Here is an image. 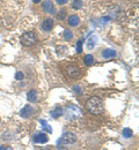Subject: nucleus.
Instances as JSON below:
<instances>
[{
    "instance_id": "nucleus-22",
    "label": "nucleus",
    "mask_w": 139,
    "mask_h": 150,
    "mask_svg": "<svg viewBox=\"0 0 139 150\" xmlns=\"http://www.w3.org/2000/svg\"><path fill=\"white\" fill-rule=\"evenodd\" d=\"M23 77H24V75H23L22 72H18V73L15 74V79H16V80H23Z\"/></svg>"
},
{
    "instance_id": "nucleus-17",
    "label": "nucleus",
    "mask_w": 139,
    "mask_h": 150,
    "mask_svg": "<svg viewBox=\"0 0 139 150\" xmlns=\"http://www.w3.org/2000/svg\"><path fill=\"white\" fill-rule=\"evenodd\" d=\"M133 135V132L131 128H124L123 129V136L124 137H131Z\"/></svg>"
},
{
    "instance_id": "nucleus-14",
    "label": "nucleus",
    "mask_w": 139,
    "mask_h": 150,
    "mask_svg": "<svg viewBox=\"0 0 139 150\" xmlns=\"http://www.w3.org/2000/svg\"><path fill=\"white\" fill-rule=\"evenodd\" d=\"M27 98H28V100H29L30 103H35V102L37 100V94H36V91H35V90H29Z\"/></svg>"
},
{
    "instance_id": "nucleus-24",
    "label": "nucleus",
    "mask_w": 139,
    "mask_h": 150,
    "mask_svg": "<svg viewBox=\"0 0 139 150\" xmlns=\"http://www.w3.org/2000/svg\"><path fill=\"white\" fill-rule=\"evenodd\" d=\"M0 150H13V149H12V147H8V146H1Z\"/></svg>"
},
{
    "instance_id": "nucleus-2",
    "label": "nucleus",
    "mask_w": 139,
    "mask_h": 150,
    "mask_svg": "<svg viewBox=\"0 0 139 150\" xmlns=\"http://www.w3.org/2000/svg\"><path fill=\"white\" fill-rule=\"evenodd\" d=\"M63 114H65L67 120H74V119H78L81 115V111H80V109L78 106H76L73 104H70V105L66 106V109H65Z\"/></svg>"
},
{
    "instance_id": "nucleus-12",
    "label": "nucleus",
    "mask_w": 139,
    "mask_h": 150,
    "mask_svg": "<svg viewBox=\"0 0 139 150\" xmlns=\"http://www.w3.org/2000/svg\"><path fill=\"white\" fill-rule=\"evenodd\" d=\"M102 57L104 59H110V58H114L116 57V51L113 50V49H104L102 51Z\"/></svg>"
},
{
    "instance_id": "nucleus-18",
    "label": "nucleus",
    "mask_w": 139,
    "mask_h": 150,
    "mask_svg": "<svg viewBox=\"0 0 139 150\" xmlns=\"http://www.w3.org/2000/svg\"><path fill=\"white\" fill-rule=\"evenodd\" d=\"M81 6H82L81 0H74L72 2V8H74V9H79V8H81Z\"/></svg>"
},
{
    "instance_id": "nucleus-20",
    "label": "nucleus",
    "mask_w": 139,
    "mask_h": 150,
    "mask_svg": "<svg viewBox=\"0 0 139 150\" xmlns=\"http://www.w3.org/2000/svg\"><path fill=\"white\" fill-rule=\"evenodd\" d=\"M65 16H66V11L65 9H61L59 13L57 14V18L59 20H64L65 19Z\"/></svg>"
},
{
    "instance_id": "nucleus-5",
    "label": "nucleus",
    "mask_w": 139,
    "mask_h": 150,
    "mask_svg": "<svg viewBox=\"0 0 139 150\" xmlns=\"http://www.w3.org/2000/svg\"><path fill=\"white\" fill-rule=\"evenodd\" d=\"M49 141V136L45 133H36L33 135L34 143H46Z\"/></svg>"
},
{
    "instance_id": "nucleus-1",
    "label": "nucleus",
    "mask_w": 139,
    "mask_h": 150,
    "mask_svg": "<svg viewBox=\"0 0 139 150\" xmlns=\"http://www.w3.org/2000/svg\"><path fill=\"white\" fill-rule=\"evenodd\" d=\"M86 110L92 114H101L104 111L103 100L100 97H92L86 103Z\"/></svg>"
},
{
    "instance_id": "nucleus-25",
    "label": "nucleus",
    "mask_w": 139,
    "mask_h": 150,
    "mask_svg": "<svg viewBox=\"0 0 139 150\" xmlns=\"http://www.w3.org/2000/svg\"><path fill=\"white\" fill-rule=\"evenodd\" d=\"M57 1V4H59V5H65L68 0H56Z\"/></svg>"
},
{
    "instance_id": "nucleus-19",
    "label": "nucleus",
    "mask_w": 139,
    "mask_h": 150,
    "mask_svg": "<svg viewBox=\"0 0 139 150\" xmlns=\"http://www.w3.org/2000/svg\"><path fill=\"white\" fill-rule=\"evenodd\" d=\"M82 43H83V39L81 38L78 40V43H77V52L78 53H81L82 52Z\"/></svg>"
},
{
    "instance_id": "nucleus-15",
    "label": "nucleus",
    "mask_w": 139,
    "mask_h": 150,
    "mask_svg": "<svg viewBox=\"0 0 139 150\" xmlns=\"http://www.w3.org/2000/svg\"><path fill=\"white\" fill-rule=\"evenodd\" d=\"M83 62H85L86 66H92L94 64V58H93V56L92 54H87V56L85 57V59H83Z\"/></svg>"
},
{
    "instance_id": "nucleus-7",
    "label": "nucleus",
    "mask_w": 139,
    "mask_h": 150,
    "mask_svg": "<svg viewBox=\"0 0 139 150\" xmlns=\"http://www.w3.org/2000/svg\"><path fill=\"white\" fill-rule=\"evenodd\" d=\"M52 27H53V20L49 19V18L44 20V21L42 22V25H41L42 30H43V31H45V33H49V31H51Z\"/></svg>"
},
{
    "instance_id": "nucleus-6",
    "label": "nucleus",
    "mask_w": 139,
    "mask_h": 150,
    "mask_svg": "<svg viewBox=\"0 0 139 150\" xmlns=\"http://www.w3.org/2000/svg\"><path fill=\"white\" fill-rule=\"evenodd\" d=\"M42 7H43V11L45 13H49V14H53L55 13V6L52 4L51 0H46L42 4Z\"/></svg>"
},
{
    "instance_id": "nucleus-26",
    "label": "nucleus",
    "mask_w": 139,
    "mask_h": 150,
    "mask_svg": "<svg viewBox=\"0 0 139 150\" xmlns=\"http://www.w3.org/2000/svg\"><path fill=\"white\" fill-rule=\"evenodd\" d=\"M41 0H33V2H35V4H38Z\"/></svg>"
},
{
    "instance_id": "nucleus-10",
    "label": "nucleus",
    "mask_w": 139,
    "mask_h": 150,
    "mask_svg": "<svg viewBox=\"0 0 139 150\" xmlns=\"http://www.w3.org/2000/svg\"><path fill=\"white\" fill-rule=\"evenodd\" d=\"M80 74H81V71H80L77 66H71V67L68 68V75H70L71 77L78 79V77H80Z\"/></svg>"
},
{
    "instance_id": "nucleus-3",
    "label": "nucleus",
    "mask_w": 139,
    "mask_h": 150,
    "mask_svg": "<svg viewBox=\"0 0 139 150\" xmlns=\"http://www.w3.org/2000/svg\"><path fill=\"white\" fill-rule=\"evenodd\" d=\"M20 40L23 46H31L37 43V36L33 31H27L21 36Z\"/></svg>"
},
{
    "instance_id": "nucleus-13",
    "label": "nucleus",
    "mask_w": 139,
    "mask_h": 150,
    "mask_svg": "<svg viewBox=\"0 0 139 150\" xmlns=\"http://www.w3.org/2000/svg\"><path fill=\"white\" fill-rule=\"evenodd\" d=\"M68 24L71 25V27H77L78 24H79L80 22V19L78 15H76V14H73V15H71L70 18H68Z\"/></svg>"
},
{
    "instance_id": "nucleus-11",
    "label": "nucleus",
    "mask_w": 139,
    "mask_h": 150,
    "mask_svg": "<svg viewBox=\"0 0 139 150\" xmlns=\"http://www.w3.org/2000/svg\"><path fill=\"white\" fill-rule=\"evenodd\" d=\"M63 113H64V110H63L60 106H56V108L50 112V115H51V118H53V119H58V118H60V117L63 115Z\"/></svg>"
},
{
    "instance_id": "nucleus-16",
    "label": "nucleus",
    "mask_w": 139,
    "mask_h": 150,
    "mask_svg": "<svg viewBox=\"0 0 139 150\" xmlns=\"http://www.w3.org/2000/svg\"><path fill=\"white\" fill-rule=\"evenodd\" d=\"M64 38H65L66 40H71V39L73 38V33H72L70 29H66V30L64 31Z\"/></svg>"
},
{
    "instance_id": "nucleus-21",
    "label": "nucleus",
    "mask_w": 139,
    "mask_h": 150,
    "mask_svg": "<svg viewBox=\"0 0 139 150\" xmlns=\"http://www.w3.org/2000/svg\"><path fill=\"white\" fill-rule=\"evenodd\" d=\"M42 131H45V132H48V133H52V127L49 126L48 124H45V125H43V129H42Z\"/></svg>"
},
{
    "instance_id": "nucleus-9",
    "label": "nucleus",
    "mask_w": 139,
    "mask_h": 150,
    "mask_svg": "<svg viewBox=\"0 0 139 150\" xmlns=\"http://www.w3.org/2000/svg\"><path fill=\"white\" fill-rule=\"evenodd\" d=\"M98 40H99L98 36H95V35H91V36L88 37V40H87V47H88V50H93V49L95 47Z\"/></svg>"
},
{
    "instance_id": "nucleus-23",
    "label": "nucleus",
    "mask_w": 139,
    "mask_h": 150,
    "mask_svg": "<svg viewBox=\"0 0 139 150\" xmlns=\"http://www.w3.org/2000/svg\"><path fill=\"white\" fill-rule=\"evenodd\" d=\"M73 90L77 93V95H81V88L78 87V86H74V87H73Z\"/></svg>"
},
{
    "instance_id": "nucleus-4",
    "label": "nucleus",
    "mask_w": 139,
    "mask_h": 150,
    "mask_svg": "<svg viewBox=\"0 0 139 150\" xmlns=\"http://www.w3.org/2000/svg\"><path fill=\"white\" fill-rule=\"evenodd\" d=\"M77 142V135L72 132H65L58 140V146H67Z\"/></svg>"
},
{
    "instance_id": "nucleus-8",
    "label": "nucleus",
    "mask_w": 139,
    "mask_h": 150,
    "mask_svg": "<svg viewBox=\"0 0 139 150\" xmlns=\"http://www.w3.org/2000/svg\"><path fill=\"white\" fill-rule=\"evenodd\" d=\"M33 113H34L33 108H31L30 105H26V106L20 111V117L24 118V119H28V118H30V117L33 115Z\"/></svg>"
}]
</instances>
